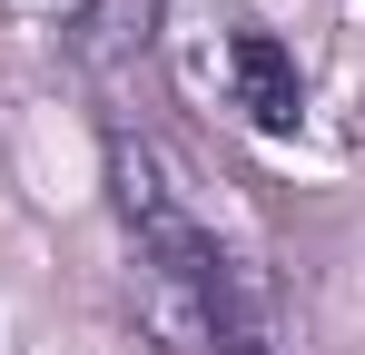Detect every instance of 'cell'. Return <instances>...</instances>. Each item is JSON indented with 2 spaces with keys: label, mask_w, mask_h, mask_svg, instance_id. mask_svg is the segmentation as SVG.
Instances as JSON below:
<instances>
[{
  "label": "cell",
  "mask_w": 365,
  "mask_h": 355,
  "mask_svg": "<svg viewBox=\"0 0 365 355\" xmlns=\"http://www.w3.org/2000/svg\"><path fill=\"white\" fill-rule=\"evenodd\" d=\"M109 187H119L128 247H138V316L168 355H277V316L257 267L217 247V227L187 207L168 168L148 148H109Z\"/></svg>",
  "instance_id": "obj_1"
},
{
  "label": "cell",
  "mask_w": 365,
  "mask_h": 355,
  "mask_svg": "<svg viewBox=\"0 0 365 355\" xmlns=\"http://www.w3.org/2000/svg\"><path fill=\"white\" fill-rule=\"evenodd\" d=\"M227 89H237L247 128H267V138H287L306 118V79H297V59L277 50L267 30H227Z\"/></svg>",
  "instance_id": "obj_2"
},
{
  "label": "cell",
  "mask_w": 365,
  "mask_h": 355,
  "mask_svg": "<svg viewBox=\"0 0 365 355\" xmlns=\"http://www.w3.org/2000/svg\"><path fill=\"white\" fill-rule=\"evenodd\" d=\"M148 30H158V0H99V10L69 30V50H79V69H89L99 89H128V50L148 59Z\"/></svg>",
  "instance_id": "obj_3"
}]
</instances>
